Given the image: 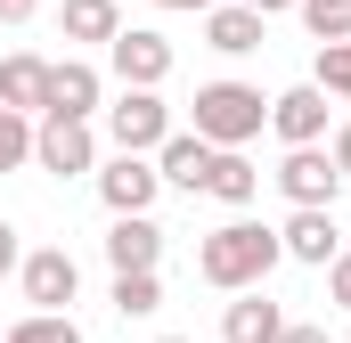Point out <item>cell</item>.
Here are the masks:
<instances>
[{"mask_svg": "<svg viewBox=\"0 0 351 343\" xmlns=\"http://www.w3.org/2000/svg\"><path fill=\"white\" fill-rule=\"evenodd\" d=\"M114 311H123V319H147V311H164V278H156V270H131V278H114Z\"/></svg>", "mask_w": 351, "mask_h": 343, "instance_id": "ffe728a7", "label": "cell"}, {"mask_svg": "<svg viewBox=\"0 0 351 343\" xmlns=\"http://www.w3.org/2000/svg\"><path fill=\"white\" fill-rule=\"evenodd\" d=\"M269 131H278L286 147H319V139H327V90L319 82L278 90V98H269Z\"/></svg>", "mask_w": 351, "mask_h": 343, "instance_id": "30bf717a", "label": "cell"}, {"mask_svg": "<svg viewBox=\"0 0 351 343\" xmlns=\"http://www.w3.org/2000/svg\"><path fill=\"white\" fill-rule=\"evenodd\" d=\"M278 246H286V261H311V270H327V261L343 254V237H335V213H286Z\"/></svg>", "mask_w": 351, "mask_h": 343, "instance_id": "5bb4252c", "label": "cell"}, {"mask_svg": "<svg viewBox=\"0 0 351 343\" xmlns=\"http://www.w3.org/2000/svg\"><path fill=\"white\" fill-rule=\"evenodd\" d=\"M278 335H286V311L269 303L262 286H254V294H237V303L221 311V343H278Z\"/></svg>", "mask_w": 351, "mask_h": 343, "instance_id": "9a60e30c", "label": "cell"}, {"mask_svg": "<svg viewBox=\"0 0 351 343\" xmlns=\"http://www.w3.org/2000/svg\"><path fill=\"white\" fill-rule=\"evenodd\" d=\"M237 8H254V16H286V8H302V0H237Z\"/></svg>", "mask_w": 351, "mask_h": 343, "instance_id": "f1b7e54d", "label": "cell"}, {"mask_svg": "<svg viewBox=\"0 0 351 343\" xmlns=\"http://www.w3.org/2000/svg\"><path fill=\"white\" fill-rule=\"evenodd\" d=\"M41 16V0H0V25H33Z\"/></svg>", "mask_w": 351, "mask_h": 343, "instance_id": "484cf974", "label": "cell"}, {"mask_svg": "<svg viewBox=\"0 0 351 343\" xmlns=\"http://www.w3.org/2000/svg\"><path fill=\"white\" fill-rule=\"evenodd\" d=\"M0 343H82V327H74V311H25Z\"/></svg>", "mask_w": 351, "mask_h": 343, "instance_id": "d6986e66", "label": "cell"}, {"mask_svg": "<svg viewBox=\"0 0 351 343\" xmlns=\"http://www.w3.org/2000/svg\"><path fill=\"white\" fill-rule=\"evenodd\" d=\"M204 172H213V147H204L196 131H172V139L156 147V180H164V188H188V196H204Z\"/></svg>", "mask_w": 351, "mask_h": 343, "instance_id": "2e32d148", "label": "cell"}, {"mask_svg": "<svg viewBox=\"0 0 351 343\" xmlns=\"http://www.w3.org/2000/svg\"><path fill=\"white\" fill-rule=\"evenodd\" d=\"M16 164H33V123L0 106V172H16Z\"/></svg>", "mask_w": 351, "mask_h": 343, "instance_id": "603a6c76", "label": "cell"}, {"mask_svg": "<svg viewBox=\"0 0 351 343\" xmlns=\"http://www.w3.org/2000/svg\"><path fill=\"white\" fill-rule=\"evenodd\" d=\"M90 180H98V204H106L114 221H131V213H156V196H164L156 156H114V164H98Z\"/></svg>", "mask_w": 351, "mask_h": 343, "instance_id": "ba28073f", "label": "cell"}, {"mask_svg": "<svg viewBox=\"0 0 351 343\" xmlns=\"http://www.w3.org/2000/svg\"><path fill=\"white\" fill-rule=\"evenodd\" d=\"M269 180L286 188V204H294V213H327V204H335V188H343V172H335L327 147H286V164L269 172Z\"/></svg>", "mask_w": 351, "mask_h": 343, "instance_id": "52a82bcc", "label": "cell"}, {"mask_svg": "<svg viewBox=\"0 0 351 343\" xmlns=\"http://www.w3.org/2000/svg\"><path fill=\"white\" fill-rule=\"evenodd\" d=\"M278 261H286L278 229H262V221H221V229L196 246V278L221 286V294H254Z\"/></svg>", "mask_w": 351, "mask_h": 343, "instance_id": "6da1fadb", "label": "cell"}, {"mask_svg": "<svg viewBox=\"0 0 351 343\" xmlns=\"http://www.w3.org/2000/svg\"><path fill=\"white\" fill-rule=\"evenodd\" d=\"M278 343H335V335H327L319 319H286V335H278Z\"/></svg>", "mask_w": 351, "mask_h": 343, "instance_id": "d4e9b609", "label": "cell"}, {"mask_svg": "<svg viewBox=\"0 0 351 343\" xmlns=\"http://www.w3.org/2000/svg\"><path fill=\"white\" fill-rule=\"evenodd\" d=\"M106 66H114L123 90H164V82H172V41L147 33V25H123V33L106 41Z\"/></svg>", "mask_w": 351, "mask_h": 343, "instance_id": "277c9868", "label": "cell"}, {"mask_svg": "<svg viewBox=\"0 0 351 343\" xmlns=\"http://www.w3.org/2000/svg\"><path fill=\"white\" fill-rule=\"evenodd\" d=\"M327 156H335V172H343V180H351V123H343V131H335V147H327Z\"/></svg>", "mask_w": 351, "mask_h": 343, "instance_id": "83f0119b", "label": "cell"}, {"mask_svg": "<svg viewBox=\"0 0 351 343\" xmlns=\"http://www.w3.org/2000/svg\"><path fill=\"white\" fill-rule=\"evenodd\" d=\"M16 286H25L33 311H74V294H82V261L66 254V246H33V254L16 261Z\"/></svg>", "mask_w": 351, "mask_h": 343, "instance_id": "5b68a950", "label": "cell"}, {"mask_svg": "<svg viewBox=\"0 0 351 343\" xmlns=\"http://www.w3.org/2000/svg\"><path fill=\"white\" fill-rule=\"evenodd\" d=\"M106 139H114V156H156V147L172 139L164 90H123V98L106 106Z\"/></svg>", "mask_w": 351, "mask_h": 343, "instance_id": "3957f363", "label": "cell"}, {"mask_svg": "<svg viewBox=\"0 0 351 343\" xmlns=\"http://www.w3.org/2000/svg\"><path fill=\"white\" fill-rule=\"evenodd\" d=\"M156 8H221V0H156Z\"/></svg>", "mask_w": 351, "mask_h": 343, "instance_id": "f546056e", "label": "cell"}, {"mask_svg": "<svg viewBox=\"0 0 351 343\" xmlns=\"http://www.w3.org/2000/svg\"><path fill=\"white\" fill-rule=\"evenodd\" d=\"M262 33H269V16H254V8H204V41L221 49V58H245V49H262Z\"/></svg>", "mask_w": 351, "mask_h": 343, "instance_id": "e0dca14e", "label": "cell"}, {"mask_svg": "<svg viewBox=\"0 0 351 343\" xmlns=\"http://www.w3.org/2000/svg\"><path fill=\"white\" fill-rule=\"evenodd\" d=\"M311 82L351 106V41H327V49H319V74H311Z\"/></svg>", "mask_w": 351, "mask_h": 343, "instance_id": "7402d4cb", "label": "cell"}, {"mask_svg": "<svg viewBox=\"0 0 351 343\" xmlns=\"http://www.w3.org/2000/svg\"><path fill=\"white\" fill-rule=\"evenodd\" d=\"M343 343H351V335H343Z\"/></svg>", "mask_w": 351, "mask_h": 343, "instance_id": "1f68e13d", "label": "cell"}, {"mask_svg": "<svg viewBox=\"0 0 351 343\" xmlns=\"http://www.w3.org/2000/svg\"><path fill=\"white\" fill-rule=\"evenodd\" d=\"M204 196H213V204H229V213H245V204L262 196V172H254V156H245V147H213Z\"/></svg>", "mask_w": 351, "mask_h": 343, "instance_id": "4fadbf2b", "label": "cell"}, {"mask_svg": "<svg viewBox=\"0 0 351 343\" xmlns=\"http://www.w3.org/2000/svg\"><path fill=\"white\" fill-rule=\"evenodd\" d=\"M156 343H188V335H156Z\"/></svg>", "mask_w": 351, "mask_h": 343, "instance_id": "4dcf8cb0", "label": "cell"}, {"mask_svg": "<svg viewBox=\"0 0 351 343\" xmlns=\"http://www.w3.org/2000/svg\"><path fill=\"white\" fill-rule=\"evenodd\" d=\"M302 25H311L319 49L327 41H351V0H302Z\"/></svg>", "mask_w": 351, "mask_h": 343, "instance_id": "44dd1931", "label": "cell"}, {"mask_svg": "<svg viewBox=\"0 0 351 343\" xmlns=\"http://www.w3.org/2000/svg\"><path fill=\"white\" fill-rule=\"evenodd\" d=\"M327 294H335V311H351V254L327 261Z\"/></svg>", "mask_w": 351, "mask_h": 343, "instance_id": "cb8c5ba5", "label": "cell"}, {"mask_svg": "<svg viewBox=\"0 0 351 343\" xmlns=\"http://www.w3.org/2000/svg\"><path fill=\"white\" fill-rule=\"evenodd\" d=\"M16 261H25V246H16V229H8V221H0V278H8V270H16Z\"/></svg>", "mask_w": 351, "mask_h": 343, "instance_id": "4316f807", "label": "cell"}, {"mask_svg": "<svg viewBox=\"0 0 351 343\" xmlns=\"http://www.w3.org/2000/svg\"><path fill=\"white\" fill-rule=\"evenodd\" d=\"M262 123H269V98L254 82H204L188 131H196L204 147H245V139H262Z\"/></svg>", "mask_w": 351, "mask_h": 343, "instance_id": "7a4b0ae2", "label": "cell"}, {"mask_svg": "<svg viewBox=\"0 0 351 343\" xmlns=\"http://www.w3.org/2000/svg\"><path fill=\"white\" fill-rule=\"evenodd\" d=\"M58 25H66V41H114L123 33V0H66Z\"/></svg>", "mask_w": 351, "mask_h": 343, "instance_id": "ac0fdd59", "label": "cell"}, {"mask_svg": "<svg viewBox=\"0 0 351 343\" xmlns=\"http://www.w3.org/2000/svg\"><path fill=\"white\" fill-rule=\"evenodd\" d=\"M0 106L25 115V123H41V106H49V58L8 49V58H0Z\"/></svg>", "mask_w": 351, "mask_h": 343, "instance_id": "8fae6325", "label": "cell"}, {"mask_svg": "<svg viewBox=\"0 0 351 343\" xmlns=\"http://www.w3.org/2000/svg\"><path fill=\"white\" fill-rule=\"evenodd\" d=\"M33 164L58 172V180H82V172H98V131L66 123V115H41L33 123Z\"/></svg>", "mask_w": 351, "mask_h": 343, "instance_id": "8992f818", "label": "cell"}, {"mask_svg": "<svg viewBox=\"0 0 351 343\" xmlns=\"http://www.w3.org/2000/svg\"><path fill=\"white\" fill-rule=\"evenodd\" d=\"M106 106V74L90 66V58H58L49 66V106L41 115H66V123H90Z\"/></svg>", "mask_w": 351, "mask_h": 343, "instance_id": "9c48e42d", "label": "cell"}, {"mask_svg": "<svg viewBox=\"0 0 351 343\" xmlns=\"http://www.w3.org/2000/svg\"><path fill=\"white\" fill-rule=\"evenodd\" d=\"M106 261H114V278H131V270H156V261H164V229H156V213H131V221H114V229H106Z\"/></svg>", "mask_w": 351, "mask_h": 343, "instance_id": "7c38bea8", "label": "cell"}]
</instances>
